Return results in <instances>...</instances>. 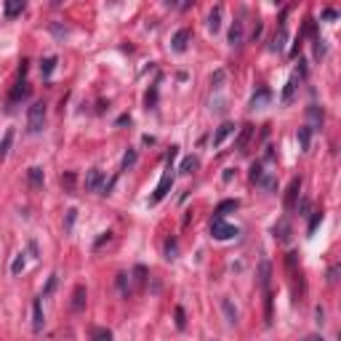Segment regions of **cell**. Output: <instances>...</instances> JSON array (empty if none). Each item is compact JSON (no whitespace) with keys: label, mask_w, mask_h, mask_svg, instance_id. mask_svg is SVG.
I'll return each mask as SVG.
<instances>
[{"label":"cell","mask_w":341,"mask_h":341,"mask_svg":"<svg viewBox=\"0 0 341 341\" xmlns=\"http://www.w3.org/2000/svg\"><path fill=\"white\" fill-rule=\"evenodd\" d=\"M107 240H110V232H104V235H101L99 240H96V248H101V246H104Z\"/></svg>","instance_id":"47"},{"label":"cell","mask_w":341,"mask_h":341,"mask_svg":"<svg viewBox=\"0 0 341 341\" xmlns=\"http://www.w3.org/2000/svg\"><path fill=\"white\" fill-rule=\"evenodd\" d=\"M320 221H322V211H315V213H312V219H309V232H315Z\"/></svg>","instance_id":"37"},{"label":"cell","mask_w":341,"mask_h":341,"mask_svg":"<svg viewBox=\"0 0 341 341\" xmlns=\"http://www.w3.org/2000/svg\"><path fill=\"white\" fill-rule=\"evenodd\" d=\"M336 275H339V266H331V272H328V280L336 283Z\"/></svg>","instance_id":"48"},{"label":"cell","mask_w":341,"mask_h":341,"mask_svg":"<svg viewBox=\"0 0 341 341\" xmlns=\"http://www.w3.org/2000/svg\"><path fill=\"white\" fill-rule=\"evenodd\" d=\"M272 99V94H269V88H261L259 94H253V99H251V110H256V107H264L266 101Z\"/></svg>","instance_id":"21"},{"label":"cell","mask_w":341,"mask_h":341,"mask_svg":"<svg viewBox=\"0 0 341 341\" xmlns=\"http://www.w3.org/2000/svg\"><path fill=\"white\" fill-rule=\"evenodd\" d=\"M24 11V0H11L5 3V16H19Z\"/></svg>","instance_id":"24"},{"label":"cell","mask_w":341,"mask_h":341,"mask_svg":"<svg viewBox=\"0 0 341 341\" xmlns=\"http://www.w3.org/2000/svg\"><path fill=\"white\" fill-rule=\"evenodd\" d=\"M155 101H157V88H152L147 94V107H155Z\"/></svg>","instance_id":"41"},{"label":"cell","mask_w":341,"mask_h":341,"mask_svg":"<svg viewBox=\"0 0 341 341\" xmlns=\"http://www.w3.org/2000/svg\"><path fill=\"white\" fill-rule=\"evenodd\" d=\"M83 306H85V285H77L75 293H72V309L80 312Z\"/></svg>","instance_id":"20"},{"label":"cell","mask_w":341,"mask_h":341,"mask_svg":"<svg viewBox=\"0 0 341 341\" xmlns=\"http://www.w3.org/2000/svg\"><path fill=\"white\" fill-rule=\"evenodd\" d=\"M259 184L264 187V189H275L277 181H275V176H272V173H266V176H261V179H259Z\"/></svg>","instance_id":"33"},{"label":"cell","mask_w":341,"mask_h":341,"mask_svg":"<svg viewBox=\"0 0 341 341\" xmlns=\"http://www.w3.org/2000/svg\"><path fill=\"white\" fill-rule=\"evenodd\" d=\"M21 269H24V253H19L14 259V264H11V272H14V275H19Z\"/></svg>","instance_id":"35"},{"label":"cell","mask_w":341,"mask_h":341,"mask_svg":"<svg viewBox=\"0 0 341 341\" xmlns=\"http://www.w3.org/2000/svg\"><path fill=\"white\" fill-rule=\"evenodd\" d=\"M325 54V40L322 38H315V56H322Z\"/></svg>","instance_id":"40"},{"label":"cell","mask_w":341,"mask_h":341,"mask_svg":"<svg viewBox=\"0 0 341 341\" xmlns=\"http://www.w3.org/2000/svg\"><path fill=\"white\" fill-rule=\"evenodd\" d=\"M253 136V126L251 123H246V126L240 128V136H237V141H235V150H240V152H246V144H248V139Z\"/></svg>","instance_id":"14"},{"label":"cell","mask_w":341,"mask_h":341,"mask_svg":"<svg viewBox=\"0 0 341 341\" xmlns=\"http://www.w3.org/2000/svg\"><path fill=\"white\" fill-rule=\"evenodd\" d=\"M336 16H339L336 8H325V11H322V19H336Z\"/></svg>","instance_id":"44"},{"label":"cell","mask_w":341,"mask_h":341,"mask_svg":"<svg viewBox=\"0 0 341 341\" xmlns=\"http://www.w3.org/2000/svg\"><path fill=\"white\" fill-rule=\"evenodd\" d=\"M304 341H322V339H320V336H306Z\"/></svg>","instance_id":"51"},{"label":"cell","mask_w":341,"mask_h":341,"mask_svg":"<svg viewBox=\"0 0 341 341\" xmlns=\"http://www.w3.org/2000/svg\"><path fill=\"white\" fill-rule=\"evenodd\" d=\"M309 115L315 117V120H322V110H317V104H312V107H309Z\"/></svg>","instance_id":"43"},{"label":"cell","mask_w":341,"mask_h":341,"mask_svg":"<svg viewBox=\"0 0 341 341\" xmlns=\"http://www.w3.org/2000/svg\"><path fill=\"white\" fill-rule=\"evenodd\" d=\"M94 341H112V331H107V328H99V331L94 333Z\"/></svg>","instance_id":"36"},{"label":"cell","mask_w":341,"mask_h":341,"mask_svg":"<svg viewBox=\"0 0 341 341\" xmlns=\"http://www.w3.org/2000/svg\"><path fill=\"white\" fill-rule=\"evenodd\" d=\"M299 75L306 77V61H304V59H299Z\"/></svg>","instance_id":"46"},{"label":"cell","mask_w":341,"mask_h":341,"mask_svg":"<svg viewBox=\"0 0 341 341\" xmlns=\"http://www.w3.org/2000/svg\"><path fill=\"white\" fill-rule=\"evenodd\" d=\"M232 176H235V168H224V173H221V179H224L227 184H229V181H232Z\"/></svg>","instance_id":"45"},{"label":"cell","mask_w":341,"mask_h":341,"mask_svg":"<svg viewBox=\"0 0 341 341\" xmlns=\"http://www.w3.org/2000/svg\"><path fill=\"white\" fill-rule=\"evenodd\" d=\"M117 288H120V293H123V296H128V293H131V280H128V272H120V275H117Z\"/></svg>","instance_id":"28"},{"label":"cell","mask_w":341,"mask_h":341,"mask_svg":"<svg viewBox=\"0 0 341 341\" xmlns=\"http://www.w3.org/2000/svg\"><path fill=\"white\" fill-rule=\"evenodd\" d=\"M30 96V83L27 80H19L14 85V91H11V104H16V101H21V99H27Z\"/></svg>","instance_id":"10"},{"label":"cell","mask_w":341,"mask_h":341,"mask_svg":"<svg viewBox=\"0 0 341 341\" xmlns=\"http://www.w3.org/2000/svg\"><path fill=\"white\" fill-rule=\"evenodd\" d=\"M43 325H45V320H43V299L38 296L35 301H32V331L40 333Z\"/></svg>","instance_id":"7"},{"label":"cell","mask_w":341,"mask_h":341,"mask_svg":"<svg viewBox=\"0 0 341 341\" xmlns=\"http://www.w3.org/2000/svg\"><path fill=\"white\" fill-rule=\"evenodd\" d=\"M221 312H224V317H227L229 325H237V309L232 306L229 299H221Z\"/></svg>","instance_id":"17"},{"label":"cell","mask_w":341,"mask_h":341,"mask_svg":"<svg viewBox=\"0 0 341 341\" xmlns=\"http://www.w3.org/2000/svg\"><path fill=\"white\" fill-rule=\"evenodd\" d=\"M45 126V101H35L27 110V131L30 133H40Z\"/></svg>","instance_id":"1"},{"label":"cell","mask_w":341,"mask_h":341,"mask_svg":"<svg viewBox=\"0 0 341 341\" xmlns=\"http://www.w3.org/2000/svg\"><path fill=\"white\" fill-rule=\"evenodd\" d=\"M189 40H192V30H179L173 38H170V48H173L176 54H184Z\"/></svg>","instance_id":"6"},{"label":"cell","mask_w":341,"mask_h":341,"mask_svg":"<svg viewBox=\"0 0 341 341\" xmlns=\"http://www.w3.org/2000/svg\"><path fill=\"white\" fill-rule=\"evenodd\" d=\"M309 141H312V128L309 126H304V128H299V144H301V150H309Z\"/></svg>","instance_id":"25"},{"label":"cell","mask_w":341,"mask_h":341,"mask_svg":"<svg viewBox=\"0 0 341 341\" xmlns=\"http://www.w3.org/2000/svg\"><path fill=\"white\" fill-rule=\"evenodd\" d=\"M261 176H264V170H261L259 163H253V166H251V181H256V184H259V179H261Z\"/></svg>","instance_id":"38"},{"label":"cell","mask_w":341,"mask_h":341,"mask_svg":"<svg viewBox=\"0 0 341 341\" xmlns=\"http://www.w3.org/2000/svg\"><path fill=\"white\" fill-rule=\"evenodd\" d=\"M56 283H59V275H51L48 283H45V288H43V296H40V299H45V296H51V293H54Z\"/></svg>","instance_id":"31"},{"label":"cell","mask_w":341,"mask_h":341,"mask_svg":"<svg viewBox=\"0 0 341 341\" xmlns=\"http://www.w3.org/2000/svg\"><path fill=\"white\" fill-rule=\"evenodd\" d=\"M243 43V21H235V24L229 27V45L235 48V45Z\"/></svg>","instance_id":"19"},{"label":"cell","mask_w":341,"mask_h":341,"mask_svg":"<svg viewBox=\"0 0 341 341\" xmlns=\"http://www.w3.org/2000/svg\"><path fill=\"white\" fill-rule=\"evenodd\" d=\"M11 144H14V128H8L3 133V139H0V160H5V157H8Z\"/></svg>","instance_id":"16"},{"label":"cell","mask_w":341,"mask_h":341,"mask_svg":"<svg viewBox=\"0 0 341 341\" xmlns=\"http://www.w3.org/2000/svg\"><path fill=\"white\" fill-rule=\"evenodd\" d=\"M176 251H179L176 237H168V240H166V256H168V259H176Z\"/></svg>","instance_id":"30"},{"label":"cell","mask_w":341,"mask_h":341,"mask_svg":"<svg viewBox=\"0 0 341 341\" xmlns=\"http://www.w3.org/2000/svg\"><path fill=\"white\" fill-rule=\"evenodd\" d=\"M208 30H211V32L221 30V5H216L211 14H208Z\"/></svg>","instance_id":"18"},{"label":"cell","mask_w":341,"mask_h":341,"mask_svg":"<svg viewBox=\"0 0 341 341\" xmlns=\"http://www.w3.org/2000/svg\"><path fill=\"white\" fill-rule=\"evenodd\" d=\"M176 328H179V331H184V328H187V315H184L181 306H176Z\"/></svg>","instance_id":"34"},{"label":"cell","mask_w":341,"mask_h":341,"mask_svg":"<svg viewBox=\"0 0 341 341\" xmlns=\"http://www.w3.org/2000/svg\"><path fill=\"white\" fill-rule=\"evenodd\" d=\"M272 235H275V240H277V243H291V237H293V227H291V221H288V219H280L275 227H272Z\"/></svg>","instance_id":"5"},{"label":"cell","mask_w":341,"mask_h":341,"mask_svg":"<svg viewBox=\"0 0 341 341\" xmlns=\"http://www.w3.org/2000/svg\"><path fill=\"white\" fill-rule=\"evenodd\" d=\"M299 211H301V213L309 211V200H301V203H299Z\"/></svg>","instance_id":"49"},{"label":"cell","mask_w":341,"mask_h":341,"mask_svg":"<svg viewBox=\"0 0 341 341\" xmlns=\"http://www.w3.org/2000/svg\"><path fill=\"white\" fill-rule=\"evenodd\" d=\"M75 216H77V211H75V208H70V211H67V221H64V229H72V224H75Z\"/></svg>","instance_id":"39"},{"label":"cell","mask_w":341,"mask_h":341,"mask_svg":"<svg viewBox=\"0 0 341 341\" xmlns=\"http://www.w3.org/2000/svg\"><path fill=\"white\" fill-rule=\"evenodd\" d=\"M221 80H224V72H216V75H213V80H211V83H216V85H219Z\"/></svg>","instance_id":"50"},{"label":"cell","mask_w":341,"mask_h":341,"mask_svg":"<svg viewBox=\"0 0 341 341\" xmlns=\"http://www.w3.org/2000/svg\"><path fill=\"white\" fill-rule=\"evenodd\" d=\"M136 157H139V155H136V150H128L126 155H123L120 170H131V168H133V166H136Z\"/></svg>","instance_id":"26"},{"label":"cell","mask_w":341,"mask_h":341,"mask_svg":"<svg viewBox=\"0 0 341 341\" xmlns=\"http://www.w3.org/2000/svg\"><path fill=\"white\" fill-rule=\"evenodd\" d=\"M85 192H101V187H104V173H101L99 168H91L88 173H85Z\"/></svg>","instance_id":"4"},{"label":"cell","mask_w":341,"mask_h":341,"mask_svg":"<svg viewBox=\"0 0 341 341\" xmlns=\"http://www.w3.org/2000/svg\"><path fill=\"white\" fill-rule=\"evenodd\" d=\"M285 40H288V30H285V21H283V24H280V32L275 35V40H272L269 48L275 51V54H280V51L285 48Z\"/></svg>","instance_id":"15"},{"label":"cell","mask_w":341,"mask_h":341,"mask_svg":"<svg viewBox=\"0 0 341 341\" xmlns=\"http://www.w3.org/2000/svg\"><path fill=\"white\" fill-rule=\"evenodd\" d=\"M296 88H299V77H291V80L285 83V88H283V96H280L283 104H291L293 96H296Z\"/></svg>","instance_id":"13"},{"label":"cell","mask_w":341,"mask_h":341,"mask_svg":"<svg viewBox=\"0 0 341 341\" xmlns=\"http://www.w3.org/2000/svg\"><path fill=\"white\" fill-rule=\"evenodd\" d=\"M133 280H136V288H144L147 283V266H133Z\"/></svg>","instance_id":"27"},{"label":"cell","mask_w":341,"mask_h":341,"mask_svg":"<svg viewBox=\"0 0 341 341\" xmlns=\"http://www.w3.org/2000/svg\"><path fill=\"white\" fill-rule=\"evenodd\" d=\"M61 187H64V192L75 189V173H64V176H61Z\"/></svg>","instance_id":"32"},{"label":"cell","mask_w":341,"mask_h":341,"mask_svg":"<svg viewBox=\"0 0 341 341\" xmlns=\"http://www.w3.org/2000/svg\"><path fill=\"white\" fill-rule=\"evenodd\" d=\"M211 235L216 237V240H229V237H237V235H240V229H237L235 224H227L221 216H213V221H211Z\"/></svg>","instance_id":"2"},{"label":"cell","mask_w":341,"mask_h":341,"mask_svg":"<svg viewBox=\"0 0 341 341\" xmlns=\"http://www.w3.org/2000/svg\"><path fill=\"white\" fill-rule=\"evenodd\" d=\"M170 187H173V170H166V173H163V179H160V184H157V189H155V195H152L150 197V203H152V206H155V203H160L163 200V197H166L168 195V192H170Z\"/></svg>","instance_id":"3"},{"label":"cell","mask_w":341,"mask_h":341,"mask_svg":"<svg viewBox=\"0 0 341 341\" xmlns=\"http://www.w3.org/2000/svg\"><path fill=\"white\" fill-rule=\"evenodd\" d=\"M235 131H237L235 123H224V126H219V128H216V133H213V147H221L232 133H235Z\"/></svg>","instance_id":"8"},{"label":"cell","mask_w":341,"mask_h":341,"mask_svg":"<svg viewBox=\"0 0 341 341\" xmlns=\"http://www.w3.org/2000/svg\"><path fill=\"white\" fill-rule=\"evenodd\" d=\"M266 325H272V296H266Z\"/></svg>","instance_id":"42"},{"label":"cell","mask_w":341,"mask_h":341,"mask_svg":"<svg viewBox=\"0 0 341 341\" xmlns=\"http://www.w3.org/2000/svg\"><path fill=\"white\" fill-rule=\"evenodd\" d=\"M197 166H200V160H197L195 155H189V157H184V160H181V168H179V173H192V170H195Z\"/></svg>","instance_id":"23"},{"label":"cell","mask_w":341,"mask_h":341,"mask_svg":"<svg viewBox=\"0 0 341 341\" xmlns=\"http://www.w3.org/2000/svg\"><path fill=\"white\" fill-rule=\"evenodd\" d=\"M54 70H56V56H48V59H43V64H40V75H43V77H48Z\"/></svg>","instance_id":"29"},{"label":"cell","mask_w":341,"mask_h":341,"mask_svg":"<svg viewBox=\"0 0 341 341\" xmlns=\"http://www.w3.org/2000/svg\"><path fill=\"white\" fill-rule=\"evenodd\" d=\"M237 208H240V203H237V200H224V203H219V208H216V216H221V219H224V213L237 211Z\"/></svg>","instance_id":"22"},{"label":"cell","mask_w":341,"mask_h":341,"mask_svg":"<svg viewBox=\"0 0 341 341\" xmlns=\"http://www.w3.org/2000/svg\"><path fill=\"white\" fill-rule=\"evenodd\" d=\"M256 277H259L256 283H259L261 288H269V277H272V264L269 261H259V275Z\"/></svg>","instance_id":"11"},{"label":"cell","mask_w":341,"mask_h":341,"mask_svg":"<svg viewBox=\"0 0 341 341\" xmlns=\"http://www.w3.org/2000/svg\"><path fill=\"white\" fill-rule=\"evenodd\" d=\"M299 192H301V176H299V179H293L291 187H288V192H285V208H293V206H296Z\"/></svg>","instance_id":"9"},{"label":"cell","mask_w":341,"mask_h":341,"mask_svg":"<svg viewBox=\"0 0 341 341\" xmlns=\"http://www.w3.org/2000/svg\"><path fill=\"white\" fill-rule=\"evenodd\" d=\"M27 181H30V187L32 189H40L43 187V181H45V173H43V168H30L27 170Z\"/></svg>","instance_id":"12"}]
</instances>
